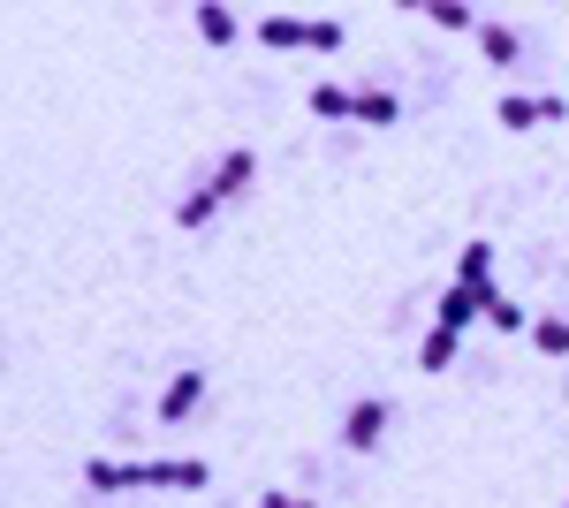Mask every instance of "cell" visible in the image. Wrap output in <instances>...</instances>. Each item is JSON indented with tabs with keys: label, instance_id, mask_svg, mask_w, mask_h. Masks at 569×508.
Returning a JSON list of instances; mask_svg holds the SVG:
<instances>
[{
	"label": "cell",
	"instance_id": "cell-3",
	"mask_svg": "<svg viewBox=\"0 0 569 508\" xmlns=\"http://www.w3.org/2000/svg\"><path fill=\"white\" fill-rule=\"evenodd\" d=\"M562 114H569V107L555 99V91H539V99H531V91H509V99L493 107V122H509V129H531V122H562Z\"/></svg>",
	"mask_w": 569,
	"mask_h": 508
},
{
	"label": "cell",
	"instance_id": "cell-2",
	"mask_svg": "<svg viewBox=\"0 0 569 508\" xmlns=\"http://www.w3.org/2000/svg\"><path fill=\"white\" fill-rule=\"evenodd\" d=\"M259 39L266 46H319V53H335V46H342V16H266Z\"/></svg>",
	"mask_w": 569,
	"mask_h": 508
},
{
	"label": "cell",
	"instance_id": "cell-8",
	"mask_svg": "<svg viewBox=\"0 0 569 508\" xmlns=\"http://www.w3.org/2000/svg\"><path fill=\"white\" fill-rule=\"evenodd\" d=\"M311 114L342 122V114H357V91H350V84H335V77H327V84H311Z\"/></svg>",
	"mask_w": 569,
	"mask_h": 508
},
{
	"label": "cell",
	"instance_id": "cell-18",
	"mask_svg": "<svg viewBox=\"0 0 569 508\" xmlns=\"http://www.w3.org/2000/svg\"><path fill=\"white\" fill-rule=\"evenodd\" d=\"M259 508H311V494H289V486H266Z\"/></svg>",
	"mask_w": 569,
	"mask_h": 508
},
{
	"label": "cell",
	"instance_id": "cell-6",
	"mask_svg": "<svg viewBox=\"0 0 569 508\" xmlns=\"http://www.w3.org/2000/svg\"><path fill=\"white\" fill-rule=\"evenodd\" d=\"M251 175H259V152H251V145L220 152V168H213V198H220V206H228V198H243V190H251Z\"/></svg>",
	"mask_w": 569,
	"mask_h": 508
},
{
	"label": "cell",
	"instance_id": "cell-11",
	"mask_svg": "<svg viewBox=\"0 0 569 508\" xmlns=\"http://www.w3.org/2000/svg\"><path fill=\"white\" fill-rule=\"evenodd\" d=\"M198 31H206L213 46H228L236 31H243V23H236V8H220V0H198Z\"/></svg>",
	"mask_w": 569,
	"mask_h": 508
},
{
	"label": "cell",
	"instance_id": "cell-16",
	"mask_svg": "<svg viewBox=\"0 0 569 508\" xmlns=\"http://www.w3.org/2000/svg\"><path fill=\"white\" fill-rule=\"evenodd\" d=\"M531 341H539L547 357H569V319H531Z\"/></svg>",
	"mask_w": 569,
	"mask_h": 508
},
{
	"label": "cell",
	"instance_id": "cell-9",
	"mask_svg": "<svg viewBox=\"0 0 569 508\" xmlns=\"http://www.w3.org/2000/svg\"><path fill=\"white\" fill-rule=\"evenodd\" d=\"M426 16H433L440 31H479V23H486L471 0H426Z\"/></svg>",
	"mask_w": 569,
	"mask_h": 508
},
{
	"label": "cell",
	"instance_id": "cell-17",
	"mask_svg": "<svg viewBox=\"0 0 569 508\" xmlns=\"http://www.w3.org/2000/svg\"><path fill=\"white\" fill-rule=\"evenodd\" d=\"M486 319H493V327H501V335H531L525 303H509V297H493V303H486Z\"/></svg>",
	"mask_w": 569,
	"mask_h": 508
},
{
	"label": "cell",
	"instance_id": "cell-12",
	"mask_svg": "<svg viewBox=\"0 0 569 508\" xmlns=\"http://www.w3.org/2000/svg\"><path fill=\"white\" fill-rule=\"evenodd\" d=\"M418 365H426V372H448V365H456V327H433V335L418 341Z\"/></svg>",
	"mask_w": 569,
	"mask_h": 508
},
{
	"label": "cell",
	"instance_id": "cell-15",
	"mask_svg": "<svg viewBox=\"0 0 569 508\" xmlns=\"http://www.w3.org/2000/svg\"><path fill=\"white\" fill-rule=\"evenodd\" d=\"M357 122H395V91L365 84V91H357Z\"/></svg>",
	"mask_w": 569,
	"mask_h": 508
},
{
	"label": "cell",
	"instance_id": "cell-13",
	"mask_svg": "<svg viewBox=\"0 0 569 508\" xmlns=\"http://www.w3.org/2000/svg\"><path fill=\"white\" fill-rule=\"evenodd\" d=\"M479 46H486V61H501V69L517 61V31H509V23H493V16L479 23Z\"/></svg>",
	"mask_w": 569,
	"mask_h": 508
},
{
	"label": "cell",
	"instance_id": "cell-10",
	"mask_svg": "<svg viewBox=\"0 0 569 508\" xmlns=\"http://www.w3.org/2000/svg\"><path fill=\"white\" fill-rule=\"evenodd\" d=\"M479 311H486V303L471 297V289H448V297H440V319H433V327H456V335H463V327H471Z\"/></svg>",
	"mask_w": 569,
	"mask_h": 508
},
{
	"label": "cell",
	"instance_id": "cell-5",
	"mask_svg": "<svg viewBox=\"0 0 569 508\" xmlns=\"http://www.w3.org/2000/svg\"><path fill=\"white\" fill-rule=\"evenodd\" d=\"M456 289H471L479 303L501 297V289H493V243H463V258H456Z\"/></svg>",
	"mask_w": 569,
	"mask_h": 508
},
{
	"label": "cell",
	"instance_id": "cell-1",
	"mask_svg": "<svg viewBox=\"0 0 569 508\" xmlns=\"http://www.w3.org/2000/svg\"><path fill=\"white\" fill-rule=\"evenodd\" d=\"M213 470L198 464V456H152V464H107V456H91L84 464V486L91 494H130V486H176V494H198Z\"/></svg>",
	"mask_w": 569,
	"mask_h": 508
},
{
	"label": "cell",
	"instance_id": "cell-4",
	"mask_svg": "<svg viewBox=\"0 0 569 508\" xmlns=\"http://www.w3.org/2000/svg\"><path fill=\"white\" fill-rule=\"evenodd\" d=\"M380 432H388V402L380 395H365V402H350V418H342V448H380Z\"/></svg>",
	"mask_w": 569,
	"mask_h": 508
},
{
	"label": "cell",
	"instance_id": "cell-14",
	"mask_svg": "<svg viewBox=\"0 0 569 508\" xmlns=\"http://www.w3.org/2000/svg\"><path fill=\"white\" fill-rule=\"evenodd\" d=\"M213 206H220V198H213V182H198V190H190V198L176 206V220H182V228H206V220H213Z\"/></svg>",
	"mask_w": 569,
	"mask_h": 508
},
{
	"label": "cell",
	"instance_id": "cell-7",
	"mask_svg": "<svg viewBox=\"0 0 569 508\" xmlns=\"http://www.w3.org/2000/svg\"><path fill=\"white\" fill-rule=\"evenodd\" d=\"M198 402H206V372L190 365V372H176V380H168V395H160V425H182Z\"/></svg>",
	"mask_w": 569,
	"mask_h": 508
}]
</instances>
